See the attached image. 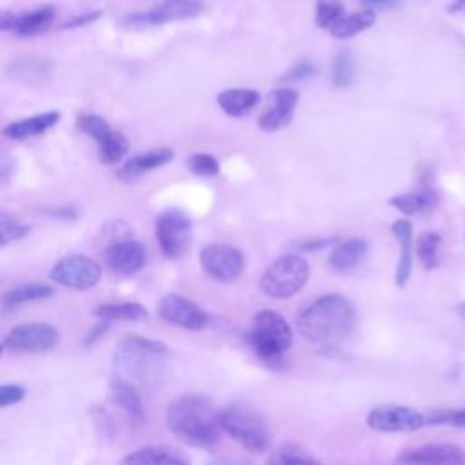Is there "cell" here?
I'll return each instance as SVG.
<instances>
[{
	"label": "cell",
	"instance_id": "1",
	"mask_svg": "<svg viewBox=\"0 0 465 465\" xmlns=\"http://www.w3.org/2000/svg\"><path fill=\"white\" fill-rule=\"evenodd\" d=\"M354 323V305L334 292L314 300L296 318L298 332L320 349L338 347L352 332Z\"/></svg>",
	"mask_w": 465,
	"mask_h": 465
},
{
	"label": "cell",
	"instance_id": "2",
	"mask_svg": "<svg viewBox=\"0 0 465 465\" xmlns=\"http://www.w3.org/2000/svg\"><path fill=\"white\" fill-rule=\"evenodd\" d=\"M169 430L185 445L209 449L223 432L220 411L214 409L209 398L194 392L174 398L165 412Z\"/></svg>",
	"mask_w": 465,
	"mask_h": 465
},
{
	"label": "cell",
	"instance_id": "3",
	"mask_svg": "<svg viewBox=\"0 0 465 465\" xmlns=\"http://www.w3.org/2000/svg\"><path fill=\"white\" fill-rule=\"evenodd\" d=\"M247 341L260 360L276 367L283 363L285 352L292 347V329L280 312L263 309L252 316Z\"/></svg>",
	"mask_w": 465,
	"mask_h": 465
},
{
	"label": "cell",
	"instance_id": "4",
	"mask_svg": "<svg viewBox=\"0 0 465 465\" xmlns=\"http://www.w3.org/2000/svg\"><path fill=\"white\" fill-rule=\"evenodd\" d=\"M223 432L252 452H263L271 445L269 427L260 412L245 405H229L220 411Z\"/></svg>",
	"mask_w": 465,
	"mask_h": 465
},
{
	"label": "cell",
	"instance_id": "5",
	"mask_svg": "<svg viewBox=\"0 0 465 465\" xmlns=\"http://www.w3.org/2000/svg\"><path fill=\"white\" fill-rule=\"evenodd\" d=\"M309 263L298 254H285L276 258L262 274L260 289L271 298H291L309 280Z\"/></svg>",
	"mask_w": 465,
	"mask_h": 465
},
{
	"label": "cell",
	"instance_id": "6",
	"mask_svg": "<svg viewBox=\"0 0 465 465\" xmlns=\"http://www.w3.org/2000/svg\"><path fill=\"white\" fill-rule=\"evenodd\" d=\"M154 236L165 258L176 260L191 247V220L180 209L163 211L154 223Z\"/></svg>",
	"mask_w": 465,
	"mask_h": 465
},
{
	"label": "cell",
	"instance_id": "7",
	"mask_svg": "<svg viewBox=\"0 0 465 465\" xmlns=\"http://www.w3.org/2000/svg\"><path fill=\"white\" fill-rule=\"evenodd\" d=\"M100 276H102L100 265L85 254L64 256L53 265L49 272V278L53 282L74 291H87L94 287Z\"/></svg>",
	"mask_w": 465,
	"mask_h": 465
},
{
	"label": "cell",
	"instance_id": "8",
	"mask_svg": "<svg viewBox=\"0 0 465 465\" xmlns=\"http://www.w3.org/2000/svg\"><path fill=\"white\" fill-rule=\"evenodd\" d=\"M60 340L58 331L49 323L31 322L15 325L4 338V349L15 352H45Z\"/></svg>",
	"mask_w": 465,
	"mask_h": 465
},
{
	"label": "cell",
	"instance_id": "9",
	"mask_svg": "<svg viewBox=\"0 0 465 465\" xmlns=\"http://www.w3.org/2000/svg\"><path fill=\"white\" fill-rule=\"evenodd\" d=\"M367 425L376 432H411L425 427L427 418L407 405H378L369 411Z\"/></svg>",
	"mask_w": 465,
	"mask_h": 465
},
{
	"label": "cell",
	"instance_id": "10",
	"mask_svg": "<svg viewBox=\"0 0 465 465\" xmlns=\"http://www.w3.org/2000/svg\"><path fill=\"white\" fill-rule=\"evenodd\" d=\"M202 269L214 280L229 283L234 282L245 265L240 249L227 243H209L200 251Z\"/></svg>",
	"mask_w": 465,
	"mask_h": 465
},
{
	"label": "cell",
	"instance_id": "11",
	"mask_svg": "<svg viewBox=\"0 0 465 465\" xmlns=\"http://www.w3.org/2000/svg\"><path fill=\"white\" fill-rule=\"evenodd\" d=\"M203 11V4L200 0H167L160 5H154L143 13H133L124 18V24L133 29L153 27L167 22L194 18Z\"/></svg>",
	"mask_w": 465,
	"mask_h": 465
},
{
	"label": "cell",
	"instance_id": "12",
	"mask_svg": "<svg viewBox=\"0 0 465 465\" xmlns=\"http://www.w3.org/2000/svg\"><path fill=\"white\" fill-rule=\"evenodd\" d=\"M104 262L114 274L133 276L145 263V247L129 234L113 238L104 251Z\"/></svg>",
	"mask_w": 465,
	"mask_h": 465
},
{
	"label": "cell",
	"instance_id": "13",
	"mask_svg": "<svg viewBox=\"0 0 465 465\" xmlns=\"http://www.w3.org/2000/svg\"><path fill=\"white\" fill-rule=\"evenodd\" d=\"M158 314L167 323H173L189 331H202L209 323V316L205 311H202L189 298L176 292H169L160 300Z\"/></svg>",
	"mask_w": 465,
	"mask_h": 465
},
{
	"label": "cell",
	"instance_id": "14",
	"mask_svg": "<svg viewBox=\"0 0 465 465\" xmlns=\"http://www.w3.org/2000/svg\"><path fill=\"white\" fill-rule=\"evenodd\" d=\"M165 352H167L165 343L131 334V336L122 340L114 358L120 363V367H124L127 372H131L134 376H142L149 358L151 356H160V354H165Z\"/></svg>",
	"mask_w": 465,
	"mask_h": 465
},
{
	"label": "cell",
	"instance_id": "15",
	"mask_svg": "<svg viewBox=\"0 0 465 465\" xmlns=\"http://www.w3.org/2000/svg\"><path fill=\"white\" fill-rule=\"evenodd\" d=\"M298 105V93L291 87H278L269 93L265 111L258 116V127L265 133H274L291 124Z\"/></svg>",
	"mask_w": 465,
	"mask_h": 465
},
{
	"label": "cell",
	"instance_id": "16",
	"mask_svg": "<svg viewBox=\"0 0 465 465\" xmlns=\"http://www.w3.org/2000/svg\"><path fill=\"white\" fill-rule=\"evenodd\" d=\"M463 450L452 443H425L405 449L398 456L400 465H461Z\"/></svg>",
	"mask_w": 465,
	"mask_h": 465
},
{
	"label": "cell",
	"instance_id": "17",
	"mask_svg": "<svg viewBox=\"0 0 465 465\" xmlns=\"http://www.w3.org/2000/svg\"><path fill=\"white\" fill-rule=\"evenodd\" d=\"M54 20V7L53 5H42L31 13L24 15H13L4 11L0 16V29L11 31L18 36H35L49 29L51 22Z\"/></svg>",
	"mask_w": 465,
	"mask_h": 465
},
{
	"label": "cell",
	"instance_id": "18",
	"mask_svg": "<svg viewBox=\"0 0 465 465\" xmlns=\"http://www.w3.org/2000/svg\"><path fill=\"white\" fill-rule=\"evenodd\" d=\"M174 156V151L169 149V147H160V149H151L147 153H142V154H136L133 158H129L116 173L118 180L129 183L136 178H140L142 174L149 173V171H154L165 163H169Z\"/></svg>",
	"mask_w": 465,
	"mask_h": 465
},
{
	"label": "cell",
	"instance_id": "19",
	"mask_svg": "<svg viewBox=\"0 0 465 465\" xmlns=\"http://www.w3.org/2000/svg\"><path fill=\"white\" fill-rule=\"evenodd\" d=\"M391 231H392V234L396 236V240L400 243V258H398L394 280H396L398 287H403L409 282L411 272H412V251H414L412 225H411L409 220L400 218L392 223Z\"/></svg>",
	"mask_w": 465,
	"mask_h": 465
},
{
	"label": "cell",
	"instance_id": "20",
	"mask_svg": "<svg viewBox=\"0 0 465 465\" xmlns=\"http://www.w3.org/2000/svg\"><path fill=\"white\" fill-rule=\"evenodd\" d=\"M60 113L58 111H47V113H40V114H35V116H29V118H22V120H16V122H11L7 124L4 129H2V134L5 138H11V140H27L31 136H36V134H42L45 133L47 129H51L54 124H58L60 120Z\"/></svg>",
	"mask_w": 465,
	"mask_h": 465
},
{
	"label": "cell",
	"instance_id": "21",
	"mask_svg": "<svg viewBox=\"0 0 465 465\" xmlns=\"http://www.w3.org/2000/svg\"><path fill=\"white\" fill-rule=\"evenodd\" d=\"M109 394L113 403L134 423L143 421V403L133 383L124 378H113L109 383Z\"/></svg>",
	"mask_w": 465,
	"mask_h": 465
},
{
	"label": "cell",
	"instance_id": "22",
	"mask_svg": "<svg viewBox=\"0 0 465 465\" xmlns=\"http://www.w3.org/2000/svg\"><path fill=\"white\" fill-rule=\"evenodd\" d=\"M120 465H189L187 458L178 450L163 445L142 447L122 458Z\"/></svg>",
	"mask_w": 465,
	"mask_h": 465
},
{
	"label": "cell",
	"instance_id": "23",
	"mask_svg": "<svg viewBox=\"0 0 465 465\" xmlns=\"http://www.w3.org/2000/svg\"><path fill=\"white\" fill-rule=\"evenodd\" d=\"M367 242L363 238H347L340 242L329 254V267L336 272H351L365 256Z\"/></svg>",
	"mask_w": 465,
	"mask_h": 465
},
{
	"label": "cell",
	"instance_id": "24",
	"mask_svg": "<svg viewBox=\"0 0 465 465\" xmlns=\"http://www.w3.org/2000/svg\"><path fill=\"white\" fill-rule=\"evenodd\" d=\"M258 100H260L258 91L247 89V87L223 89L216 96V104L229 116H245L247 113H251L256 107Z\"/></svg>",
	"mask_w": 465,
	"mask_h": 465
},
{
	"label": "cell",
	"instance_id": "25",
	"mask_svg": "<svg viewBox=\"0 0 465 465\" xmlns=\"http://www.w3.org/2000/svg\"><path fill=\"white\" fill-rule=\"evenodd\" d=\"M438 202L436 193L430 187H420L416 191H409V193H401L396 194L389 200V205H392L394 209H398L400 213L412 216V214H420L425 211H430Z\"/></svg>",
	"mask_w": 465,
	"mask_h": 465
},
{
	"label": "cell",
	"instance_id": "26",
	"mask_svg": "<svg viewBox=\"0 0 465 465\" xmlns=\"http://www.w3.org/2000/svg\"><path fill=\"white\" fill-rule=\"evenodd\" d=\"M374 18H376V15L372 9H361V11H356L349 16H343L341 20H338L329 29V33L338 40H347V38L356 36L361 31H367L374 24Z\"/></svg>",
	"mask_w": 465,
	"mask_h": 465
},
{
	"label": "cell",
	"instance_id": "27",
	"mask_svg": "<svg viewBox=\"0 0 465 465\" xmlns=\"http://www.w3.org/2000/svg\"><path fill=\"white\" fill-rule=\"evenodd\" d=\"M53 294V289L49 285H42V283H25V285H18L9 289L7 292H4L2 296V305L4 309H15L22 303L27 302H36V300H44L49 298Z\"/></svg>",
	"mask_w": 465,
	"mask_h": 465
},
{
	"label": "cell",
	"instance_id": "28",
	"mask_svg": "<svg viewBox=\"0 0 465 465\" xmlns=\"http://www.w3.org/2000/svg\"><path fill=\"white\" fill-rule=\"evenodd\" d=\"M94 316L111 322V320H131V322H138V320H145L147 318V309L140 303L134 302H124V303H102L98 307H94L93 311Z\"/></svg>",
	"mask_w": 465,
	"mask_h": 465
},
{
	"label": "cell",
	"instance_id": "29",
	"mask_svg": "<svg viewBox=\"0 0 465 465\" xmlns=\"http://www.w3.org/2000/svg\"><path fill=\"white\" fill-rule=\"evenodd\" d=\"M15 71V78L20 82H25L29 85L33 84H44L51 76V64L44 58H24L11 65Z\"/></svg>",
	"mask_w": 465,
	"mask_h": 465
},
{
	"label": "cell",
	"instance_id": "30",
	"mask_svg": "<svg viewBox=\"0 0 465 465\" xmlns=\"http://www.w3.org/2000/svg\"><path fill=\"white\" fill-rule=\"evenodd\" d=\"M440 245H441V236L434 231H425L418 236L414 251L423 269L430 271L440 265Z\"/></svg>",
	"mask_w": 465,
	"mask_h": 465
},
{
	"label": "cell",
	"instance_id": "31",
	"mask_svg": "<svg viewBox=\"0 0 465 465\" xmlns=\"http://www.w3.org/2000/svg\"><path fill=\"white\" fill-rule=\"evenodd\" d=\"M96 145H98V158L105 165H116L125 156V153L129 149L127 138L120 131H111Z\"/></svg>",
	"mask_w": 465,
	"mask_h": 465
},
{
	"label": "cell",
	"instance_id": "32",
	"mask_svg": "<svg viewBox=\"0 0 465 465\" xmlns=\"http://www.w3.org/2000/svg\"><path fill=\"white\" fill-rule=\"evenodd\" d=\"M267 465H320V461H316L307 449L296 443H285L272 452Z\"/></svg>",
	"mask_w": 465,
	"mask_h": 465
},
{
	"label": "cell",
	"instance_id": "33",
	"mask_svg": "<svg viewBox=\"0 0 465 465\" xmlns=\"http://www.w3.org/2000/svg\"><path fill=\"white\" fill-rule=\"evenodd\" d=\"M343 15V4L341 0H316L314 7V20L316 25L322 29H331L338 20H341Z\"/></svg>",
	"mask_w": 465,
	"mask_h": 465
},
{
	"label": "cell",
	"instance_id": "34",
	"mask_svg": "<svg viewBox=\"0 0 465 465\" xmlns=\"http://www.w3.org/2000/svg\"><path fill=\"white\" fill-rule=\"evenodd\" d=\"M76 127L85 133L87 136H91L96 143L100 140H104L113 129L109 127L107 120L98 116V114H93V113H80L76 116Z\"/></svg>",
	"mask_w": 465,
	"mask_h": 465
},
{
	"label": "cell",
	"instance_id": "35",
	"mask_svg": "<svg viewBox=\"0 0 465 465\" xmlns=\"http://www.w3.org/2000/svg\"><path fill=\"white\" fill-rule=\"evenodd\" d=\"M332 85L338 89L349 87L354 80V62L349 53L340 51L332 62Z\"/></svg>",
	"mask_w": 465,
	"mask_h": 465
},
{
	"label": "cell",
	"instance_id": "36",
	"mask_svg": "<svg viewBox=\"0 0 465 465\" xmlns=\"http://www.w3.org/2000/svg\"><path fill=\"white\" fill-rule=\"evenodd\" d=\"M427 425H449L465 429V409H430L425 412Z\"/></svg>",
	"mask_w": 465,
	"mask_h": 465
},
{
	"label": "cell",
	"instance_id": "37",
	"mask_svg": "<svg viewBox=\"0 0 465 465\" xmlns=\"http://www.w3.org/2000/svg\"><path fill=\"white\" fill-rule=\"evenodd\" d=\"M0 231H2V247H5L7 243L24 238L31 229H29V225L22 223L20 220H16L15 216H11L4 211L0 214Z\"/></svg>",
	"mask_w": 465,
	"mask_h": 465
},
{
	"label": "cell",
	"instance_id": "38",
	"mask_svg": "<svg viewBox=\"0 0 465 465\" xmlns=\"http://www.w3.org/2000/svg\"><path fill=\"white\" fill-rule=\"evenodd\" d=\"M187 167L198 176H216L220 173L218 160L209 153H196L187 158Z\"/></svg>",
	"mask_w": 465,
	"mask_h": 465
},
{
	"label": "cell",
	"instance_id": "39",
	"mask_svg": "<svg viewBox=\"0 0 465 465\" xmlns=\"http://www.w3.org/2000/svg\"><path fill=\"white\" fill-rule=\"evenodd\" d=\"M318 73V67L314 62L311 60H300L294 65H291L282 76L280 82L282 84H294V82H303L312 78Z\"/></svg>",
	"mask_w": 465,
	"mask_h": 465
},
{
	"label": "cell",
	"instance_id": "40",
	"mask_svg": "<svg viewBox=\"0 0 465 465\" xmlns=\"http://www.w3.org/2000/svg\"><path fill=\"white\" fill-rule=\"evenodd\" d=\"M25 396V389L22 385H15V383H7L0 387V407H9L13 403H18L20 400H24Z\"/></svg>",
	"mask_w": 465,
	"mask_h": 465
},
{
	"label": "cell",
	"instance_id": "41",
	"mask_svg": "<svg viewBox=\"0 0 465 465\" xmlns=\"http://www.w3.org/2000/svg\"><path fill=\"white\" fill-rule=\"evenodd\" d=\"M102 16V11H89V13H84L80 16H74L71 20H67L65 24H62V29H71V27H80V25H85V24H91L94 20H98Z\"/></svg>",
	"mask_w": 465,
	"mask_h": 465
},
{
	"label": "cell",
	"instance_id": "42",
	"mask_svg": "<svg viewBox=\"0 0 465 465\" xmlns=\"http://www.w3.org/2000/svg\"><path fill=\"white\" fill-rule=\"evenodd\" d=\"M465 9V0H452L449 5H447V11L449 13H458V11H463Z\"/></svg>",
	"mask_w": 465,
	"mask_h": 465
},
{
	"label": "cell",
	"instance_id": "43",
	"mask_svg": "<svg viewBox=\"0 0 465 465\" xmlns=\"http://www.w3.org/2000/svg\"><path fill=\"white\" fill-rule=\"evenodd\" d=\"M458 312H460V316L465 318V303H461V305L458 307Z\"/></svg>",
	"mask_w": 465,
	"mask_h": 465
}]
</instances>
